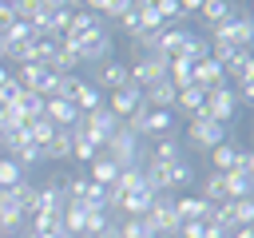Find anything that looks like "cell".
<instances>
[{
  "mask_svg": "<svg viewBox=\"0 0 254 238\" xmlns=\"http://www.w3.org/2000/svg\"><path fill=\"white\" fill-rule=\"evenodd\" d=\"M107 111L115 115V119H127L139 103H143V87H135V83H127V87H115V91H107Z\"/></svg>",
  "mask_w": 254,
  "mask_h": 238,
  "instance_id": "obj_7",
  "label": "cell"
},
{
  "mask_svg": "<svg viewBox=\"0 0 254 238\" xmlns=\"http://www.w3.org/2000/svg\"><path fill=\"white\" fill-rule=\"evenodd\" d=\"M187 40H190L187 28H163V32H159V56H163V60H179L183 48H187Z\"/></svg>",
  "mask_w": 254,
  "mask_h": 238,
  "instance_id": "obj_15",
  "label": "cell"
},
{
  "mask_svg": "<svg viewBox=\"0 0 254 238\" xmlns=\"http://www.w3.org/2000/svg\"><path fill=\"white\" fill-rule=\"evenodd\" d=\"M60 44L64 48H71V52H79V60L83 63H103V60H111V48H115V40L107 36V28L99 24V28H91V32H83L79 40H67V36H60Z\"/></svg>",
  "mask_w": 254,
  "mask_h": 238,
  "instance_id": "obj_1",
  "label": "cell"
},
{
  "mask_svg": "<svg viewBox=\"0 0 254 238\" xmlns=\"http://www.w3.org/2000/svg\"><path fill=\"white\" fill-rule=\"evenodd\" d=\"M230 238H254V230H250V226H234V230H230Z\"/></svg>",
  "mask_w": 254,
  "mask_h": 238,
  "instance_id": "obj_50",
  "label": "cell"
},
{
  "mask_svg": "<svg viewBox=\"0 0 254 238\" xmlns=\"http://www.w3.org/2000/svg\"><path fill=\"white\" fill-rule=\"evenodd\" d=\"M198 198H206V202H226V194H222V171H210L206 178H202V194Z\"/></svg>",
  "mask_w": 254,
  "mask_h": 238,
  "instance_id": "obj_34",
  "label": "cell"
},
{
  "mask_svg": "<svg viewBox=\"0 0 254 238\" xmlns=\"http://www.w3.org/2000/svg\"><path fill=\"white\" fill-rule=\"evenodd\" d=\"M159 79H167V60H163V56H143V60H131V63H127V83L151 87V83H159Z\"/></svg>",
  "mask_w": 254,
  "mask_h": 238,
  "instance_id": "obj_6",
  "label": "cell"
},
{
  "mask_svg": "<svg viewBox=\"0 0 254 238\" xmlns=\"http://www.w3.org/2000/svg\"><path fill=\"white\" fill-rule=\"evenodd\" d=\"M234 12H238V4H234V0H202V4H198V16L206 20V28H210V24L230 20Z\"/></svg>",
  "mask_w": 254,
  "mask_h": 238,
  "instance_id": "obj_24",
  "label": "cell"
},
{
  "mask_svg": "<svg viewBox=\"0 0 254 238\" xmlns=\"http://www.w3.org/2000/svg\"><path fill=\"white\" fill-rule=\"evenodd\" d=\"M111 222V214L107 210H87V222H83V234H99L103 226Z\"/></svg>",
  "mask_w": 254,
  "mask_h": 238,
  "instance_id": "obj_44",
  "label": "cell"
},
{
  "mask_svg": "<svg viewBox=\"0 0 254 238\" xmlns=\"http://www.w3.org/2000/svg\"><path fill=\"white\" fill-rule=\"evenodd\" d=\"M206 115L214 119V123H230L234 115H238V103H234V91L230 87H214V91H206Z\"/></svg>",
  "mask_w": 254,
  "mask_h": 238,
  "instance_id": "obj_8",
  "label": "cell"
},
{
  "mask_svg": "<svg viewBox=\"0 0 254 238\" xmlns=\"http://www.w3.org/2000/svg\"><path fill=\"white\" fill-rule=\"evenodd\" d=\"M95 87H107V91L127 87V63L123 60H103L99 71H95Z\"/></svg>",
  "mask_w": 254,
  "mask_h": 238,
  "instance_id": "obj_12",
  "label": "cell"
},
{
  "mask_svg": "<svg viewBox=\"0 0 254 238\" xmlns=\"http://www.w3.org/2000/svg\"><path fill=\"white\" fill-rule=\"evenodd\" d=\"M183 60H190V63H198V60H210V40L190 32V40H187V48H183Z\"/></svg>",
  "mask_w": 254,
  "mask_h": 238,
  "instance_id": "obj_33",
  "label": "cell"
},
{
  "mask_svg": "<svg viewBox=\"0 0 254 238\" xmlns=\"http://www.w3.org/2000/svg\"><path fill=\"white\" fill-rule=\"evenodd\" d=\"M206 40L210 44H230V48H254V20L242 16V12H234L230 20L210 24V36Z\"/></svg>",
  "mask_w": 254,
  "mask_h": 238,
  "instance_id": "obj_2",
  "label": "cell"
},
{
  "mask_svg": "<svg viewBox=\"0 0 254 238\" xmlns=\"http://www.w3.org/2000/svg\"><path fill=\"white\" fill-rule=\"evenodd\" d=\"M167 83H175V91L190 87V60H167Z\"/></svg>",
  "mask_w": 254,
  "mask_h": 238,
  "instance_id": "obj_29",
  "label": "cell"
},
{
  "mask_svg": "<svg viewBox=\"0 0 254 238\" xmlns=\"http://www.w3.org/2000/svg\"><path fill=\"white\" fill-rule=\"evenodd\" d=\"M143 218H147V226H151L155 238H175V230L183 226V218L175 214V198L171 194H155V202H151V210Z\"/></svg>",
  "mask_w": 254,
  "mask_h": 238,
  "instance_id": "obj_3",
  "label": "cell"
},
{
  "mask_svg": "<svg viewBox=\"0 0 254 238\" xmlns=\"http://www.w3.org/2000/svg\"><path fill=\"white\" fill-rule=\"evenodd\" d=\"M44 115L56 123V127H71L75 119H79V111L67 103V99H60V95H52V99H44Z\"/></svg>",
  "mask_w": 254,
  "mask_h": 238,
  "instance_id": "obj_22",
  "label": "cell"
},
{
  "mask_svg": "<svg viewBox=\"0 0 254 238\" xmlns=\"http://www.w3.org/2000/svg\"><path fill=\"white\" fill-rule=\"evenodd\" d=\"M12 159H16V163H20V171H24V167H32V163H44V151H40L36 143H24V147H16V151H12Z\"/></svg>",
  "mask_w": 254,
  "mask_h": 238,
  "instance_id": "obj_39",
  "label": "cell"
},
{
  "mask_svg": "<svg viewBox=\"0 0 254 238\" xmlns=\"http://www.w3.org/2000/svg\"><path fill=\"white\" fill-rule=\"evenodd\" d=\"M16 107H20V111H24V119L32 123V119H40V115H44V95H40V91H20Z\"/></svg>",
  "mask_w": 254,
  "mask_h": 238,
  "instance_id": "obj_31",
  "label": "cell"
},
{
  "mask_svg": "<svg viewBox=\"0 0 254 238\" xmlns=\"http://www.w3.org/2000/svg\"><path fill=\"white\" fill-rule=\"evenodd\" d=\"M83 194H87V175L64 178V198H67V202H83Z\"/></svg>",
  "mask_w": 254,
  "mask_h": 238,
  "instance_id": "obj_40",
  "label": "cell"
},
{
  "mask_svg": "<svg viewBox=\"0 0 254 238\" xmlns=\"http://www.w3.org/2000/svg\"><path fill=\"white\" fill-rule=\"evenodd\" d=\"M210 206H214V202H206V198H198V194L175 198V214H179L183 222H202V218L210 214Z\"/></svg>",
  "mask_w": 254,
  "mask_h": 238,
  "instance_id": "obj_20",
  "label": "cell"
},
{
  "mask_svg": "<svg viewBox=\"0 0 254 238\" xmlns=\"http://www.w3.org/2000/svg\"><path fill=\"white\" fill-rule=\"evenodd\" d=\"M234 103H238V107H254V79H238V87H234Z\"/></svg>",
  "mask_w": 254,
  "mask_h": 238,
  "instance_id": "obj_43",
  "label": "cell"
},
{
  "mask_svg": "<svg viewBox=\"0 0 254 238\" xmlns=\"http://www.w3.org/2000/svg\"><path fill=\"white\" fill-rule=\"evenodd\" d=\"M250 190H254V175L222 171V194H226V202H234V198H250Z\"/></svg>",
  "mask_w": 254,
  "mask_h": 238,
  "instance_id": "obj_17",
  "label": "cell"
},
{
  "mask_svg": "<svg viewBox=\"0 0 254 238\" xmlns=\"http://www.w3.org/2000/svg\"><path fill=\"white\" fill-rule=\"evenodd\" d=\"M119 238H155V234H151L147 218H123L119 222Z\"/></svg>",
  "mask_w": 254,
  "mask_h": 238,
  "instance_id": "obj_37",
  "label": "cell"
},
{
  "mask_svg": "<svg viewBox=\"0 0 254 238\" xmlns=\"http://www.w3.org/2000/svg\"><path fill=\"white\" fill-rule=\"evenodd\" d=\"M91 28H99V16L95 12H87V8H79V12H71V24H67V40H79L83 32H91Z\"/></svg>",
  "mask_w": 254,
  "mask_h": 238,
  "instance_id": "obj_28",
  "label": "cell"
},
{
  "mask_svg": "<svg viewBox=\"0 0 254 238\" xmlns=\"http://www.w3.org/2000/svg\"><path fill=\"white\" fill-rule=\"evenodd\" d=\"M222 75H226V83L234 79H254V48H234L230 52V60L222 63Z\"/></svg>",
  "mask_w": 254,
  "mask_h": 238,
  "instance_id": "obj_10",
  "label": "cell"
},
{
  "mask_svg": "<svg viewBox=\"0 0 254 238\" xmlns=\"http://www.w3.org/2000/svg\"><path fill=\"white\" fill-rule=\"evenodd\" d=\"M175 95H179V91H175V83H167V79L143 87V103L155 107V111H171V107H175Z\"/></svg>",
  "mask_w": 254,
  "mask_h": 238,
  "instance_id": "obj_16",
  "label": "cell"
},
{
  "mask_svg": "<svg viewBox=\"0 0 254 238\" xmlns=\"http://www.w3.org/2000/svg\"><path fill=\"white\" fill-rule=\"evenodd\" d=\"M234 155H238V143L222 139L218 147H210V167H214V171H230V167H234Z\"/></svg>",
  "mask_w": 254,
  "mask_h": 238,
  "instance_id": "obj_30",
  "label": "cell"
},
{
  "mask_svg": "<svg viewBox=\"0 0 254 238\" xmlns=\"http://www.w3.org/2000/svg\"><path fill=\"white\" fill-rule=\"evenodd\" d=\"M143 135H151V139L175 135V111H155V107H147V119H143Z\"/></svg>",
  "mask_w": 254,
  "mask_h": 238,
  "instance_id": "obj_18",
  "label": "cell"
},
{
  "mask_svg": "<svg viewBox=\"0 0 254 238\" xmlns=\"http://www.w3.org/2000/svg\"><path fill=\"white\" fill-rule=\"evenodd\" d=\"M230 171H242V175H254V151H246V147H238V155H234V167Z\"/></svg>",
  "mask_w": 254,
  "mask_h": 238,
  "instance_id": "obj_45",
  "label": "cell"
},
{
  "mask_svg": "<svg viewBox=\"0 0 254 238\" xmlns=\"http://www.w3.org/2000/svg\"><path fill=\"white\" fill-rule=\"evenodd\" d=\"M83 8H87V12H95V16H103V8H107V0H83Z\"/></svg>",
  "mask_w": 254,
  "mask_h": 238,
  "instance_id": "obj_49",
  "label": "cell"
},
{
  "mask_svg": "<svg viewBox=\"0 0 254 238\" xmlns=\"http://www.w3.org/2000/svg\"><path fill=\"white\" fill-rule=\"evenodd\" d=\"M171 111L190 115V119H194V115H206V91H202V87H194V83H190V87H183V91L175 95V107H171Z\"/></svg>",
  "mask_w": 254,
  "mask_h": 238,
  "instance_id": "obj_11",
  "label": "cell"
},
{
  "mask_svg": "<svg viewBox=\"0 0 254 238\" xmlns=\"http://www.w3.org/2000/svg\"><path fill=\"white\" fill-rule=\"evenodd\" d=\"M111 186H119L123 194H127V190H135V186H143V167H139V163H135V167H123V171H119V178H115Z\"/></svg>",
  "mask_w": 254,
  "mask_h": 238,
  "instance_id": "obj_36",
  "label": "cell"
},
{
  "mask_svg": "<svg viewBox=\"0 0 254 238\" xmlns=\"http://www.w3.org/2000/svg\"><path fill=\"white\" fill-rule=\"evenodd\" d=\"M190 83L202 87V91H214V87H226V75H222V63L218 60H198L190 63Z\"/></svg>",
  "mask_w": 254,
  "mask_h": 238,
  "instance_id": "obj_9",
  "label": "cell"
},
{
  "mask_svg": "<svg viewBox=\"0 0 254 238\" xmlns=\"http://www.w3.org/2000/svg\"><path fill=\"white\" fill-rule=\"evenodd\" d=\"M56 48H60V40L32 36V44H28V63H44V67H52V60H56Z\"/></svg>",
  "mask_w": 254,
  "mask_h": 238,
  "instance_id": "obj_25",
  "label": "cell"
},
{
  "mask_svg": "<svg viewBox=\"0 0 254 238\" xmlns=\"http://www.w3.org/2000/svg\"><path fill=\"white\" fill-rule=\"evenodd\" d=\"M40 238H71L67 230H52V234H40Z\"/></svg>",
  "mask_w": 254,
  "mask_h": 238,
  "instance_id": "obj_52",
  "label": "cell"
},
{
  "mask_svg": "<svg viewBox=\"0 0 254 238\" xmlns=\"http://www.w3.org/2000/svg\"><path fill=\"white\" fill-rule=\"evenodd\" d=\"M179 159H187V151H183V143H179L175 135L155 139V147H151V155H147V163H163V167H171V163H179Z\"/></svg>",
  "mask_w": 254,
  "mask_h": 238,
  "instance_id": "obj_13",
  "label": "cell"
},
{
  "mask_svg": "<svg viewBox=\"0 0 254 238\" xmlns=\"http://www.w3.org/2000/svg\"><path fill=\"white\" fill-rule=\"evenodd\" d=\"M127 8H135V0H107V8H103V16L107 20H119Z\"/></svg>",
  "mask_w": 254,
  "mask_h": 238,
  "instance_id": "obj_46",
  "label": "cell"
},
{
  "mask_svg": "<svg viewBox=\"0 0 254 238\" xmlns=\"http://www.w3.org/2000/svg\"><path fill=\"white\" fill-rule=\"evenodd\" d=\"M0 36H4L8 44H28V40H32V28H28V24H20V20H12Z\"/></svg>",
  "mask_w": 254,
  "mask_h": 238,
  "instance_id": "obj_41",
  "label": "cell"
},
{
  "mask_svg": "<svg viewBox=\"0 0 254 238\" xmlns=\"http://www.w3.org/2000/svg\"><path fill=\"white\" fill-rule=\"evenodd\" d=\"M230 218H234V226H254V198H234Z\"/></svg>",
  "mask_w": 254,
  "mask_h": 238,
  "instance_id": "obj_35",
  "label": "cell"
},
{
  "mask_svg": "<svg viewBox=\"0 0 254 238\" xmlns=\"http://www.w3.org/2000/svg\"><path fill=\"white\" fill-rule=\"evenodd\" d=\"M24 178V171H20V163L12 159V155H0V186H16Z\"/></svg>",
  "mask_w": 254,
  "mask_h": 238,
  "instance_id": "obj_38",
  "label": "cell"
},
{
  "mask_svg": "<svg viewBox=\"0 0 254 238\" xmlns=\"http://www.w3.org/2000/svg\"><path fill=\"white\" fill-rule=\"evenodd\" d=\"M12 20H16V16H12V8H8V0H0V32H4V28L12 24Z\"/></svg>",
  "mask_w": 254,
  "mask_h": 238,
  "instance_id": "obj_48",
  "label": "cell"
},
{
  "mask_svg": "<svg viewBox=\"0 0 254 238\" xmlns=\"http://www.w3.org/2000/svg\"><path fill=\"white\" fill-rule=\"evenodd\" d=\"M103 155H107L111 163H119V167H135V163L143 159V151H139V135H131L127 127H119L115 135H107Z\"/></svg>",
  "mask_w": 254,
  "mask_h": 238,
  "instance_id": "obj_4",
  "label": "cell"
},
{
  "mask_svg": "<svg viewBox=\"0 0 254 238\" xmlns=\"http://www.w3.org/2000/svg\"><path fill=\"white\" fill-rule=\"evenodd\" d=\"M40 151H44V163L71 159V131H67V127H60V131L52 135V143H48V147H40Z\"/></svg>",
  "mask_w": 254,
  "mask_h": 238,
  "instance_id": "obj_26",
  "label": "cell"
},
{
  "mask_svg": "<svg viewBox=\"0 0 254 238\" xmlns=\"http://www.w3.org/2000/svg\"><path fill=\"white\" fill-rule=\"evenodd\" d=\"M8 75H12V67H8V63H0V83H8Z\"/></svg>",
  "mask_w": 254,
  "mask_h": 238,
  "instance_id": "obj_51",
  "label": "cell"
},
{
  "mask_svg": "<svg viewBox=\"0 0 254 238\" xmlns=\"http://www.w3.org/2000/svg\"><path fill=\"white\" fill-rule=\"evenodd\" d=\"M0 238H16V234H0Z\"/></svg>",
  "mask_w": 254,
  "mask_h": 238,
  "instance_id": "obj_53",
  "label": "cell"
},
{
  "mask_svg": "<svg viewBox=\"0 0 254 238\" xmlns=\"http://www.w3.org/2000/svg\"><path fill=\"white\" fill-rule=\"evenodd\" d=\"M119 171H123V167H119V163H111L103 151L87 163V178H91V182H99V186H111V182L119 178Z\"/></svg>",
  "mask_w": 254,
  "mask_h": 238,
  "instance_id": "obj_19",
  "label": "cell"
},
{
  "mask_svg": "<svg viewBox=\"0 0 254 238\" xmlns=\"http://www.w3.org/2000/svg\"><path fill=\"white\" fill-rule=\"evenodd\" d=\"M8 194H12V202L24 210V218L28 214H36V206H40V186H32V182H16V186H8Z\"/></svg>",
  "mask_w": 254,
  "mask_h": 238,
  "instance_id": "obj_23",
  "label": "cell"
},
{
  "mask_svg": "<svg viewBox=\"0 0 254 238\" xmlns=\"http://www.w3.org/2000/svg\"><path fill=\"white\" fill-rule=\"evenodd\" d=\"M175 238H206V234H202V222H183L175 230Z\"/></svg>",
  "mask_w": 254,
  "mask_h": 238,
  "instance_id": "obj_47",
  "label": "cell"
},
{
  "mask_svg": "<svg viewBox=\"0 0 254 238\" xmlns=\"http://www.w3.org/2000/svg\"><path fill=\"white\" fill-rule=\"evenodd\" d=\"M119 28H123V32H127V36L135 40V36L143 32V20H139V8H127V12L119 16Z\"/></svg>",
  "mask_w": 254,
  "mask_h": 238,
  "instance_id": "obj_42",
  "label": "cell"
},
{
  "mask_svg": "<svg viewBox=\"0 0 254 238\" xmlns=\"http://www.w3.org/2000/svg\"><path fill=\"white\" fill-rule=\"evenodd\" d=\"M67 103H71V107H75V111L83 115V111H95V107L103 103V95H99V87H95V83H87V79H79Z\"/></svg>",
  "mask_w": 254,
  "mask_h": 238,
  "instance_id": "obj_21",
  "label": "cell"
},
{
  "mask_svg": "<svg viewBox=\"0 0 254 238\" xmlns=\"http://www.w3.org/2000/svg\"><path fill=\"white\" fill-rule=\"evenodd\" d=\"M151 202H155V190H147V186H135V190H127V194L119 198V210H123L127 218H143V214L151 210Z\"/></svg>",
  "mask_w": 254,
  "mask_h": 238,
  "instance_id": "obj_14",
  "label": "cell"
},
{
  "mask_svg": "<svg viewBox=\"0 0 254 238\" xmlns=\"http://www.w3.org/2000/svg\"><path fill=\"white\" fill-rule=\"evenodd\" d=\"M222 139H226V127L214 123L210 115H194V119L187 123V143H190L194 151H210V147H218Z\"/></svg>",
  "mask_w": 254,
  "mask_h": 238,
  "instance_id": "obj_5",
  "label": "cell"
},
{
  "mask_svg": "<svg viewBox=\"0 0 254 238\" xmlns=\"http://www.w3.org/2000/svg\"><path fill=\"white\" fill-rule=\"evenodd\" d=\"M56 131H60V127H56L48 115H40V119H32V123H28V131H24V135H28V143H36V147H48Z\"/></svg>",
  "mask_w": 254,
  "mask_h": 238,
  "instance_id": "obj_27",
  "label": "cell"
},
{
  "mask_svg": "<svg viewBox=\"0 0 254 238\" xmlns=\"http://www.w3.org/2000/svg\"><path fill=\"white\" fill-rule=\"evenodd\" d=\"M190 182H194V167H190V159L171 163V194L183 190V186H190Z\"/></svg>",
  "mask_w": 254,
  "mask_h": 238,
  "instance_id": "obj_32",
  "label": "cell"
}]
</instances>
